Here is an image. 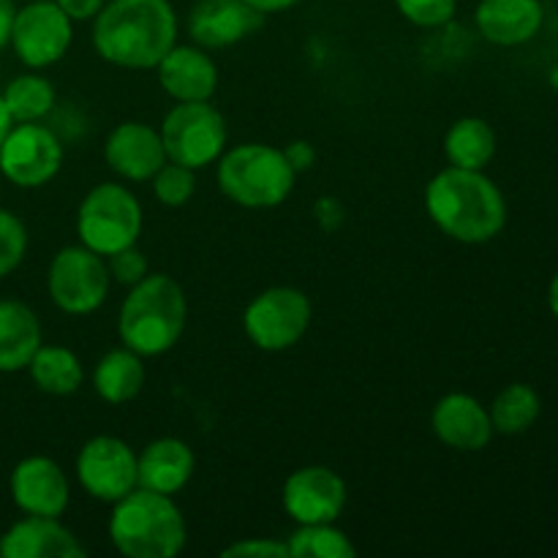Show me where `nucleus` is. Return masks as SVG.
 <instances>
[{
  "label": "nucleus",
  "mask_w": 558,
  "mask_h": 558,
  "mask_svg": "<svg viewBox=\"0 0 558 558\" xmlns=\"http://www.w3.org/2000/svg\"><path fill=\"white\" fill-rule=\"evenodd\" d=\"M174 44L178 14L169 0H107L93 20V49L118 69H156Z\"/></svg>",
  "instance_id": "1"
},
{
  "label": "nucleus",
  "mask_w": 558,
  "mask_h": 558,
  "mask_svg": "<svg viewBox=\"0 0 558 558\" xmlns=\"http://www.w3.org/2000/svg\"><path fill=\"white\" fill-rule=\"evenodd\" d=\"M430 221L463 245H483L499 238L507 223V199L483 169H441L425 185Z\"/></svg>",
  "instance_id": "2"
},
{
  "label": "nucleus",
  "mask_w": 558,
  "mask_h": 558,
  "mask_svg": "<svg viewBox=\"0 0 558 558\" xmlns=\"http://www.w3.org/2000/svg\"><path fill=\"white\" fill-rule=\"evenodd\" d=\"M189 322L185 292L167 272H147L120 305L118 336L142 357H161L180 341Z\"/></svg>",
  "instance_id": "3"
},
{
  "label": "nucleus",
  "mask_w": 558,
  "mask_h": 558,
  "mask_svg": "<svg viewBox=\"0 0 558 558\" xmlns=\"http://www.w3.org/2000/svg\"><path fill=\"white\" fill-rule=\"evenodd\" d=\"M109 539L129 558H174L189 543V529L172 496L136 485L112 505Z\"/></svg>",
  "instance_id": "4"
},
{
  "label": "nucleus",
  "mask_w": 558,
  "mask_h": 558,
  "mask_svg": "<svg viewBox=\"0 0 558 558\" xmlns=\"http://www.w3.org/2000/svg\"><path fill=\"white\" fill-rule=\"evenodd\" d=\"M218 189L234 205L267 210L289 199L298 172L287 156L265 142H243L218 158Z\"/></svg>",
  "instance_id": "5"
},
{
  "label": "nucleus",
  "mask_w": 558,
  "mask_h": 558,
  "mask_svg": "<svg viewBox=\"0 0 558 558\" xmlns=\"http://www.w3.org/2000/svg\"><path fill=\"white\" fill-rule=\"evenodd\" d=\"M145 213L140 199L120 183L93 185L76 210V238L98 256H112L140 240Z\"/></svg>",
  "instance_id": "6"
},
{
  "label": "nucleus",
  "mask_w": 558,
  "mask_h": 558,
  "mask_svg": "<svg viewBox=\"0 0 558 558\" xmlns=\"http://www.w3.org/2000/svg\"><path fill=\"white\" fill-rule=\"evenodd\" d=\"M167 161L194 172L213 167L227 150V120L210 101H178L158 129Z\"/></svg>",
  "instance_id": "7"
},
{
  "label": "nucleus",
  "mask_w": 558,
  "mask_h": 558,
  "mask_svg": "<svg viewBox=\"0 0 558 558\" xmlns=\"http://www.w3.org/2000/svg\"><path fill=\"white\" fill-rule=\"evenodd\" d=\"M112 278L104 256L85 245H65L49 262L47 292L58 311L69 316L96 314L107 300Z\"/></svg>",
  "instance_id": "8"
},
{
  "label": "nucleus",
  "mask_w": 558,
  "mask_h": 558,
  "mask_svg": "<svg viewBox=\"0 0 558 558\" xmlns=\"http://www.w3.org/2000/svg\"><path fill=\"white\" fill-rule=\"evenodd\" d=\"M308 294L294 287H270L256 294L243 314L245 338L262 352H287L298 347L311 327Z\"/></svg>",
  "instance_id": "9"
},
{
  "label": "nucleus",
  "mask_w": 558,
  "mask_h": 558,
  "mask_svg": "<svg viewBox=\"0 0 558 558\" xmlns=\"http://www.w3.org/2000/svg\"><path fill=\"white\" fill-rule=\"evenodd\" d=\"M74 41V22L54 0H27L16 9L11 47L27 69H49L60 63Z\"/></svg>",
  "instance_id": "10"
},
{
  "label": "nucleus",
  "mask_w": 558,
  "mask_h": 558,
  "mask_svg": "<svg viewBox=\"0 0 558 558\" xmlns=\"http://www.w3.org/2000/svg\"><path fill=\"white\" fill-rule=\"evenodd\" d=\"M63 167V142L41 123H14L0 145V172L16 189H41Z\"/></svg>",
  "instance_id": "11"
},
{
  "label": "nucleus",
  "mask_w": 558,
  "mask_h": 558,
  "mask_svg": "<svg viewBox=\"0 0 558 558\" xmlns=\"http://www.w3.org/2000/svg\"><path fill=\"white\" fill-rule=\"evenodd\" d=\"M76 480L90 499L114 505L140 485L136 452L118 436H93L76 456Z\"/></svg>",
  "instance_id": "12"
},
{
  "label": "nucleus",
  "mask_w": 558,
  "mask_h": 558,
  "mask_svg": "<svg viewBox=\"0 0 558 558\" xmlns=\"http://www.w3.org/2000/svg\"><path fill=\"white\" fill-rule=\"evenodd\" d=\"M347 483L327 466H303L283 483V510L298 526L336 523L347 507Z\"/></svg>",
  "instance_id": "13"
},
{
  "label": "nucleus",
  "mask_w": 558,
  "mask_h": 558,
  "mask_svg": "<svg viewBox=\"0 0 558 558\" xmlns=\"http://www.w3.org/2000/svg\"><path fill=\"white\" fill-rule=\"evenodd\" d=\"M9 490L14 505L25 515L60 518L69 510L71 488L63 469L47 456L22 458L9 480Z\"/></svg>",
  "instance_id": "14"
},
{
  "label": "nucleus",
  "mask_w": 558,
  "mask_h": 558,
  "mask_svg": "<svg viewBox=\"0 0 558 558\" xmlns=\"http://www.w3.org/2000/svg\"><path fill=\"white\" fill-rule=\"evenodd\" d=\"M104 161L118 178L129 183H147L167 163V150L158 129L140 120H125L109 131Z\"/></svg>",
  "instance_id": "15"
},
{
  "label": "nucleus",
  "mask_w": 558,
  "mask_h": 558,
  "mask_svg": "<svg viewBox=\"0 0 558 558\" xmlns=\"http://www.w3.org/2000/svg\"><path fill=\"white\" fill-rule=\"evenodd\" d=\"M430 428L436 439L458 452H480L494 439L490 414L469 392H450L430 412Z\"/></svg>",
  "instance_id": "16"
},
{
  "label": "nucleus",
  "mask_w": 558,
  "mask_h": 558,
  "mask_svg": "<svg viewBox=\"0 0 558 558\" xmlns=\"http://www.w3.org/2000/svg\"><path fill=\"white\" fill-rule=\"evenodd\" d=\"M265 14L251 9L245 0H196L189 14V33L196 47L227 49L245 41Z\"/></svg>",
  "instance_id": "17"
},
{
  "label": "nucleus",
  "mask_w": 558,
  "mask_h": 558,
  "mask_svg": "<svg viewBox=\"0 0 558 558\" xmlns=\"http://www.w3.org/2000/svg\"><path fill=\"white\" fill-rule=\"evenodd\" d=\"M87 550L60 518L27 515L11 523L0 537L3 558H82Z\"/></svg>",
  "instance_id": "18"
},
{
  "label": "nucleus",
  "mask_w": 558,
  "mask_h": 558,
  "mask_svg": "<svg viewBox=\"0 0 558 558\" xmlns=\"http://www.w3.org/2000/svg\"><path fill=\"white\" fill-rule=\"evenodd\" d=\"M158 85L174 101H210L218 90V65L202 47L169 49L156 65Z\"/></svg>",
  "instance_id": "19"
},
{
  "label": "nucleus",
  "mask_w": 558,
  "mask_h": 558,
  "mask_svg": "<svg viewBox=\"0 0 558 558\" xmlns=\"http://www.w3.org/2000/svg\"><path fill=\"white\" fill-rule=\"evenodd\" d=\"M480 36L496 47H521L539 33L545 9L539 0H480L474 11Z\"/></svg>",
  "instance_id": "20"
},
{
  "label": "nucleus",
  "mask_w": 558,
  "mask_h": 558,
  "mask_svg": "<svg viewBox=\"0 0 558 558\" xmlns=\"http://www.w3.org/2000/svg\"><path fill=\"white\" fill-rule=\"evenodd\" d=\"M196 469L194 450L183 439L163 436L150 441L145 450L136 456V480L140 488L156 490V494L174 496L191 483Z\"/></svg>",
  "instance_id": "21"
},
{
  "label": "nucleus",
  "mask_w": 558,
  "mask_h": 558,
  "mask_svg": "<svg viewBox=\"0 0 558 558\" xmlns=\"http://www.w3.org/2000/svg\"><path fill=\"white\" fill-rule=\"evenodd\" d=\"M41 347V322L31 305L0 300V374L25 371Z\"/></svg>",
  "instance_id": "22"
},
{
  "label": "nucleus",
  "mask_w": 558,
  "mask_h": 558,
  "mask_svg": "<svg viewBox=\"0 0 558 558\" xmlns=\"http://www.w3.org/2000/svg\"><path fill=\"white\" fill-rule=\"evenodd\" d=\"M147 379L145 357L131 352L129 347L112 349L104 354L93 368V390L101 401L120 407V403L134 401L142 392Z\"/></svg>",
  "instance_id": "23"
},
{
  "label": "nucleus",
  "mask_w": 558,
  "mask_h": 558,
  "mask_svg": "<svg viewBox=\"0 0 558 558\" xmlns=\"http://www.w3.org/2000/svg\"><path fill=\"white\" fill-rule=\"evenodd\" d=\"M25 371L38 390L58 398L74 396L85 381V368H82L80 357L65 347H44L41 343Z\"/></svg>",
  "instance_id": "24"
},
{
  "label": "nucleus",
  "mask_w": 558,
  "mask_h": 558,
  "mask_svg": "<svg viewBox=\"0 0 558 558\" xmlns=\"http://www.w3.org/2000/svg\"><path fill=\"white\" fill-rule=\"evenodd\" d=\"M445 156L450 167L485 169L496 156V131L483 118H461L447 129Z\"/></svg>",
  "instance_id": "25"
},
{
  "label": "nucleus",
  "mask_w": 558,
  "mask_h": 558,
  "mask_svg": "<svg viewBox=\"0 0 558 558\" xmlns=\"http://www.w3.org/2000/svg\"><path fill=\"white\" fill-rule=\"evenodd\" d=\"M539 412H543V401H539L537 390L523 385V381L507 385L488 407L494 434L501 436L526 434V430L539 420Z\"/></svg>",
  "instance_id": "26"
},
{
  "label": "nucleus",
  "mask_w": 558,
  "mask_h": 558,
  "mask_svg": "<svg viewBox=\"0 0 558 558\" xmlns=\"http://www.w3.org/2000/svg\"><path fill=\"white\" fill-rule=\"evenodd\" d=\"M5 109L14 123H38L54 109V87L41 74H20L5 85L3 90Z\"/></svg>",
  "instance_id": "27"
},
{
  "label": "nucleus",
  "mask_w": 558,
  "mask_h": 558,
  "mask_svg": "<svg viewBox=\"0 0 558 558\" xmlns=\"http://www.w3.org/2000/svg\"><path fill=\"white\" fill-rule=\"evenodd\" d=\"M289 558H354L357 545L336 523L298 526L287 539Z\"/></svg>",
  "instance_id": "28"
},
{
  "label": "nucleus",
  "mask_w": 558,
  "mask_h": 558,
  "mask_svg": "<svg viewBox=\"0 0 558 558\" xmlns=\"http://www.w3.org/2000/svg\"><path fill=\"white\" fill-rule=\"evenodd\" d=\"M196 191V172L180 163L167 161L153 174V194L163 207H183Z\"/></svg>",
  "instance_id": "29"
},
{
  "label": "nucleus",
  "mask_w": 558,
  "mask_h": 558,
  "mask_svg": "<svg viewBox=\"0 0 558 558\" xmlns=\"http://www.w3.org/2000/svg\"><path fill=\"white\" fill-rule=\"evenodd\" d=\"M27 254V229L14 213L0 207V278L11 276Z\"/></svg>",
  "instance_id": "30"
},
{
  "label": "nucleus",
  "mask_w": 558,
  "mask_h": 558,
  "mask_svg": "<svg viewBox=\"0 0 558 558\" xmlns=\"http://www.w3.org/2000/svg\"><path fill=\"white\" fill-rule=\"evenodd\" d=\"M396 5L403 20L428 31L450 25L458 11V0H396Z\"/></svg>",
  "instance_id": "31"
},
{
  "label": "nucleus",
  "mask_w": 558,
  "mask_h": 558,
  "mask_svg": "<svg viewBox=\"0 0 558 558\" xmlns=\"http://www.w3.org/2000/svg\"><path fill=\"white\" fill-rule=\"evenodd\" d=\"M107 267H109V278L120 287H134L140 283L142 278L147 276V256L142 254L140 245H129V248L114 251L112 256H107Z\"/></svg>",
  "instance_id": "32"
},
{
  "label": "nucleus",
  "mask_w": 558,
  "mask_h": 558,
  "mask_svg": "<svg viewBox=\"0 0 558 558\" xmlns=\"http://www.w3.org/2000/svg\"><path fill=\"white\" fill-rule=\"evenodd\" d=\"M223 558L243 556V558H289L287 543H278L272 537H245L223 548Z\"/></svg>",
  "instance_id": "33"
},
{
  "label": "nucleus",
  "mask_w": 558,
  "mask_h": 558,
  "mask_svg": "<svg viewBox=\"0 0 558 558\" xmlns=\"http://www.w3.org/2000/svg\"><path fill=\"white\" fill-rule=\"evenodd\" d=\"M314 216L325 232H336L343 223V218H347V213H343V205L336 196H325V199H319L314 205Z\"/></svg>",
  "instance_id": "34"
},
{
  "label": "nucleus",
  "mask_w": 558,
  "mask_h": 558,
  "mask_svg": "<svg viewBox=\"0 0 558 558\" xmlns=\"http://www.w3.org/2000/svg\"><path fill=\"white\" fill-rule=\"evenodd\" d=\"M283 156H287L289 167H292L298 174L308 172V169L316 163L314 145H311V142H305V140L289 142V147H283Z\"/></svg>",
  "instance_id": "35"
},
{
  "label": "nucleus",
  "mask_w": 558,
  "mask_h": 558,
  "mask_svg": "<svg viewBox=\"0 0 558 558\" xmlns=\"http://www.w3.org/2000/svg\"><path fill=\"white\" fill-rule=\"evenodd\" d=\"M54 3L69 14L71 22H87L96 20V14L104 9L107 0H54Z\"/></svg>",
  "instance_id": "36"
},
{
  "label": "nucleus",
  "mask_w": 558,
  "mask_h": 558,
  "mask_svg": "<svg viewBox=\"0 0 558 558\" xmlns=\"http://www.w3.org/2000/svg\"><path fill=\"white\" fill-rule=\"evenodd\" d=\"M14 16H16L14 0H0V49L9 47L11 27H14Z\"/></svg>",
  "instance_id": "37"
},
{
  "label": "nucleus",
  "mask_w": 558,
  "mask_h": 558,
  "mask_svg": "<svg viewBox=\"0 0 558 558\" xmlns=\"http://www.w3.org/2000/svg\"><path fill=\"white\" fill-rule=\"evenodd\" d=\"M245 3L259 11V14H281V11L294 9L300 0H245Z\"/></svg>",
  "instance_id": "38"
},
{
  "label": "nucleus",
  "mask_w": 558,
  "mask_h": 558,
  "mask_svg": "<svg viewBox=\"0 0 558 558\" xmlns=\"http://www.w3.org/2000/svg\"><path fill=\"white\" fill-rule=\"evenodd\" d=\"M11 129H14V118H11V112H9V109H5L3 96H0V145H3L5 136H9Z\"/></svg>",
  "instance_id": "39"
},
{
  "label": "nucleus",
  "mask_w": 558,
  "mask_h": 558,
  "mask_svg": "<svg viewBox=\"0 0 558 558\" xmlns=\"http://www.w3.org/2000/svg\"><path fill=\"white\" fill-rule=\"evenodd\" d=\"M548 308L550 314L558 319V272L554 278H550V287H548Z\"/></svg>",
  "instance_id": "40"
}]
</instances>
